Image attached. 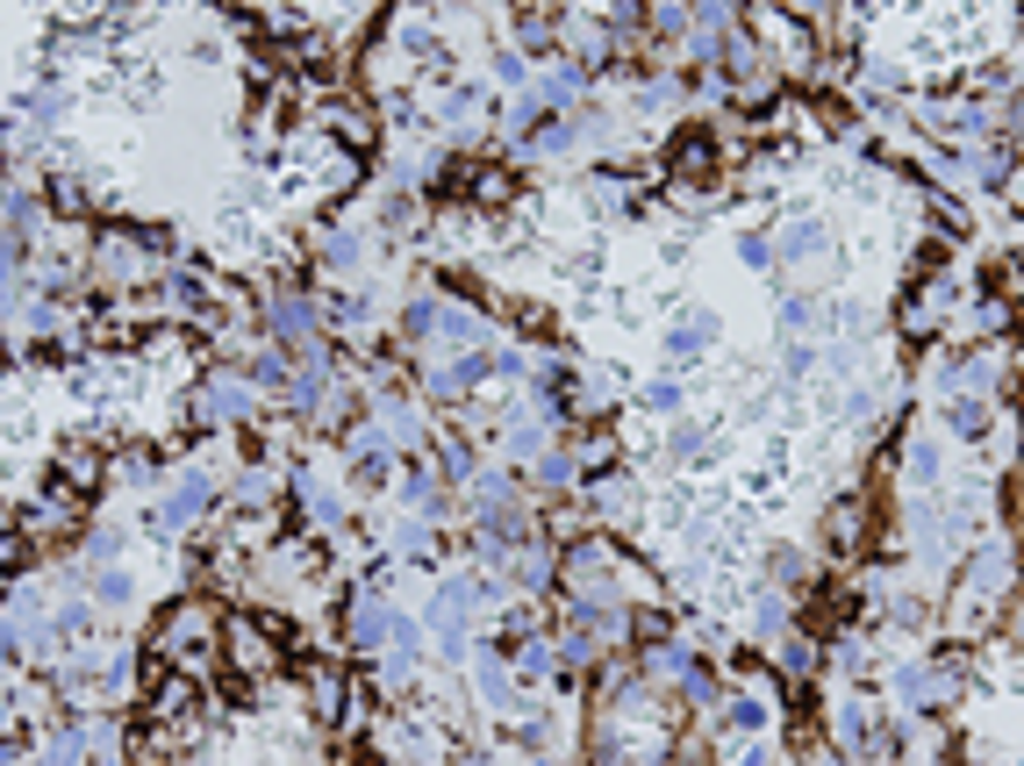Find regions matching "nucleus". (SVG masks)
I'll list each match as a JSON object with an SVG mask.
<instances>
[{
    "mask_svg": "<svg viewBox=\"0 0 1024 766\" xmlns=\"http://www.w3.org/2000/svg\"><path fill=\"white\" fill-rule=\"evenodd\" d=\"M215 609H201V602H187V609L165 616V638H158V652H208V638H215Z\"/></svg>",
    "mask_w": 1024,
    "mask_h": 766,
    "instance_id": "nucleus-1",
    "label": "nucleus"
},
{
    "mask_svg": "<svg viewBox=\"0 0 1024 766\" xmlns=\"http://www.w3.org/2000/svg\"><path fill=\"white\" fill-rule=\"evenodd\" d=\"M58 473H65L72 494H94V487H101V459H94V452H65V459H58Z\"/></svg>",
    "mask_w": 1024,
    "mask_h": 766,
    "instance_id": "nucleus-2",
    "label": "nucleus"
},
{
    "mask_svg": "<svg viewBox=\"0 0 1024 766\" xmlns=\"http://www.w3.org/2000/svg\"><path fill=\"white\" fill-rule=\"evenodd\" d=\"M230 638H237V666H244V674H258V666H273V638H258V623H237Z\"/></svg>",
    "mask_w": 1024,
    "mask_h": 766,
    "instance_id": "nucleus-3",
    "label": "nucleus"
},
{
    "mask_svg": "<svg viewBox=\"0 0 1024 766\" xmlns=\"http://www.w3.org/2000/svg\"><path fill=\"white\" fill-rule=\"evenodd\" d=\"M337 137H351V144H373V129H366V115H359V108H344V115H337Z\"/></svg>",
    "mask_w": 1024,
    "mask_h": 766,
    "instance_id": "nucleus-4",
    "label": "nucleus"
}]
</instances>
